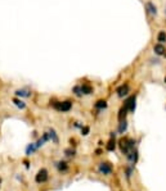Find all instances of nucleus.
<instances>
[{
    "instance_id": "f257e3e1",
    "label": "nucleus",
    "mask_w": 166,
    "mask_h": 191,
    "mask_svg": "<svg viewBox=\"0 0 166 191\" xmlns=\"http://www.w3.org/2000/svg\"><path fill=\"white\" fill-rule=\"evenodd\" d=\"M118 145H120V149H121V153L125 154V155H128L130 151L134 149L135 146V140L133 139H121L120 142H118Z\"/></svg>"
},
{
    "instance_id": "f03ea898",
    "label": "nucleus",
    "mask_w": 166,
    "mask_h": 191,
    "mask_svg": "<svg viewBox=\"0 0 166 191\" xmlns=\"http://www.w3.org/2000/svg\"><path fill=\"white\" fill-rule=\"evenodd\" d=\"M53 107L59 112H68L72 108V103L70 100L66 101H53Z\"/></svg>"
},
{
    "instance_id": "7ed1b4c3",
    "label": "nucleus",
    "mask_w": 166,
    "mask_h": 191,
    "mask_svg": "<svg viewBox=\"0 0 166 191\" xmlns=\"http://www.w3.org/2000/svg\"><path fill=\"white\" fill-rule=\"evenodd\" d=\"M135 101H137V96L135 95H133V96H130L129 99H126L125 100V104H124V107L128 109V112L129 113H134V110H135Z\"/></svg>"
},
{
    "instance_id": "20e7f679",
    "label": "nucleus",
    "mask_w": 166,
    "mask_h": 191,
    "mask_svg": "<svg viewBox=\"0 0 166 191\" xmlns=\"http://www.w3.org/2000/svg\"><path fill=\"white\" fill-rule=\"evenodd\" d=\"M46 180H48V171L46 169H40L36 174V177H35V181L37 182V184H43V182H45Z\"/></svg>"
},
{
    "instance_id": "39448f33",
    "label": "nucleus",
    "mask_w": 166,
    "mask_h": 191,
    "mask_svg": "<svg viewBox=\"0 0 166 191\" xmlns=\"http://www.w3.org/2000/svg\"><path fill=\"white\" fill-rule=\"evenodd\" d=\"M98 171L101 172L102 174H111L112 172V167H111L110 163H101V164L98 165Z\"/></svg>"
},
{
    "instance_id": "423d86ee",
    "label": "nucleus",
    "mask_w": 166,
    "mask_h": 191,
    "mask_svg": "<svg viewBox=\"0 0 166 191\" xmlns=\"http://www.w3.org/2000/svg\"><path fill=\"white\" fill-rule=\"evenodd\" d=\"M129 85L125 84V85H121L120 87H117V90H116V92H117V96L118 98H124V96H126L129 94Z\"/></svg>"
},
{
    "instance_id": "0eeeda50",
    "label": "nucleus",
    "mask_w": 166,
    "mask_h": 191,
    "mask_svg": "<svg viewBox=\"0 0 166 191\" xmlns=\"http://www.w3.org/2000/svg\"><path fill=\"white\" fill-rule=\"evenodd\" d=\"M153 50H154V54H157V55H165L166 54V49H165V46H164V44H156V45L153 46Z\"/></svg>"
},
{
    "instance_id": "6e6552de",
    "label": "nucleus",
    "mask_w": 166,
    "mask_h": 191,
    "mask_svg": "<svg viewBox=\"0 0 166 191\" xmlns=\"http://www.w3.org/2000/svg\"><path fill=\"white\" fill-rule=\"evenodd\" d=\"M126 158L129 159L130 163H133V164H134V163H137V160H138V151L135 150V149H133V150L130 151L128 155H126Z\"/></svg>"
},
{
    "instance_id": "1a4fd4ad",
    "label": "nucleus",
    "mask_w": 166,
    "mask_h": 191,
    "mask_svg": "<svg viewBox=\"0 0 166 191\" xmlns=\"http://www.w3.org/2000/svg\"><path fill=\"white\" fill-rule=\"evenodd\" d=\"M146 8H147V12L149 13V14H152V16L157 14V8L152 1H148L147 4H146Z\"/></svg>"
},
{
    "instance_id": "9d476101",
    "label": "nucleus",
    "mask_w": 166,
    "mask_h": 191,
    "mask_svg": "<svg viewBox=\"0 0 166 191\" xmlns=\"http://www.w3.org/2000/svg\"><path fill=\"white\" fill-rule=\"evenodd\" d=\"M16 95L21 96V98H30L31 96V91L27 90V88H21V90L16 91Z\"/></svg>"
},
{
    "instance_id": "9b49d317",
    "label": "nucleus",
    "mask_w": 166,
    "mask_h": 191,
    "mask_svg": "<svg viewBox=\"0 0 166 191\" xmlns=\"http://www.w3.org/2000/svg\"><path fill=\"white\" fill-rule=\"evenodd\" d=\"M81 92H82V95H90V94L93 92V87L90 86V85H88V84H84V85H81Z\"/></svg>"
},
{
    "instance_id": "f8f14e48",
    "label": "nucleus",
    "mask_w": 166,
    "mask_h": 191,
    "mask_svg": "<svg viewBox=\"0 0 166 191\" xmlns=\"http://www.w3.org/2000/svg\"><path fill=\"white\" fill-rule=\"evenodd\" d=\"M48 135H49V140H52L53 142H55V144H58V136H57V134H55V131L53 128H50L49 130V132H48Z\"/></svg>"
},
{
    "instance_id": "ddd939ff",
    "label": "nucleus",
    "mask_w": 166,
    "mask_h": 191,
    "mask_svg": "<svg viewBox=\"0 0 166 191\" xmlns=\"http://www.w3.org/2000/svg\"><path fill=\"white\" fill-rule=\"evenodd\" d=\"M126 114H128V109H126L125 107H122L120 109V112H118V121H125V118H126Z\"/></svg>"
},
{
    "instance_id": "4468645a",
    "label": "nucleus",
    "mask_w": 166,
    "mask_h": 191,
    "mask_svg": "<svg viewBox=\"0 0 166 191\" xmlns=\"http://www.w3.org/2000/svg\"><path fill=\"white\" fill-rule=\"evenodd\" d=\"M157 41H159L160 44L166 43V32L165 31H160L159 34H157Z\"/></svg>"
},
{
    "instance_id": "2eb2a0df",
    "label": "nucleus",
    "mask_w": 166,
    "mask_h": 191,
    "mask_svg": "<svg viewBox=\"0 0 166 191\" xmlns=\"http://www.w3.org/2000/svg\"><path fill=\"white\" fill-rule=\"evenodd\" d=\"M115 148H116V141L113 137H111L110 141H108V144H107V150L108 151H113L115 150Z\"/></svg>"
},
{
    "instance_id": "dca6fc26",
    "label": "nucleus",
    "mask_w": 166,
    "mask_h": 191,
    "mask_svg": "<svg viewBox=\"0 0 166 191\" xmlns=\"http://www.w3.org/2000/svg\"><path fill=\"white\" fill-rule=\"evenodd\" d=\"M126 130H128V122H126V121H121L120 126H118V134H124Z\"/></svg>"
},
{
    "instance_id": "f3484780",
    "label": "nucleus",
    "mask_w": 166,
    "mask_h": 191,
    "mask_svg": "<svg viewBox=\"0 0 166 191\" xmlns=\"http://www.w3.org/2000/svg\"><path fill=\"white\" fill-rule=\"evenodd\" d=\"M57 168L61 171V172H65V171H67L68 165H67V163H66V162H58L57 163Z\"/></svg>"
},
{
    "instance_id": "a211bd4d",
    "label": "nucleus",
    "mask_w": 166,
    "mask_h": 191,
    "mask_svg": "<svg viewBox=\"0 0 166 191\" xmlns=\"http://www.w3.org/2000/svg\"><path fill=\"white\" fill-rule=\"evenodd\" d=\"M95 108L97 109H104V108H107V101L106 100H98L95 103Z\"/></svg>"
},
{
    "instance_id": "6ab92c4d",
    "label": "nucleus",
    "mask_w": 166,
    "mask_h": 191,
    "mask_svg": "<svg viewBox=\"0 0 166 191\" xmlns=\"http://www.w3.org/2000/svg\"><path fill=\"white\" fill-rule=\"evenodd\" d=\"M36 145H35V144H30L29 146H27V149H26V154L27 155H31V153H34L35 150H36Z\"/></svg>"
},
{
    "instance_id": "aec40b11",
    "label": "nucleus",
    "mask_w": 166,
    "mask_h": 191,
    "mask_svg": "<svg viewBox=\"0 0 166 191\" xmlns=\"http://www.w3.org/2000/svg\"><path fill=\"white\" fill-rule=\"evenodd\" d=\"M13 103L17 105L19 109H24V108H26V104H24L23 101L21 100V99H13Z\"/></svg>"
},
{
    "instance_id": "412c9836",
    "label": "nucleus",
    "mask_w": 166,
    "mask_h": 191,
    "mask_svg": "<svg viewBox=\"0 0 166 191\" xmlns=\"http://www.w3.org/2000/svg\"><path fill=\"white\" fill-rule=\"evenodd\" d=\"M72 92L75 94V95L77 96V98H80V96H82V92H81V87L80 86H75L72 88Z\"/></svg>"
},
{
    "instance_id": "4be33fe9",
    "label": "nucleus",
    "mask_w": 166,
    "mask_h": 191,
    "mask_svg": "<svg viewBox=\"0 0 166 191\" xmlns=\"http://www.w3.org/2000/svg\"><path fill=\"white\" fill-rule=\"evenodd\" d=\"M65 153L67 157H73L75 154H76V151H75V149H66Z\"/></svg>"
},
{
    "instance_id": "5701e85b",
    "label": "nucleus",
    "mask_w": 166,
    "mask_h": 191,
    "mask_svg": "<svg viewBox=\"0 0 166 191\" xmlns=\"http://www.w3.org/2000/svg\"><path fill=\"white\" fill-rule=\"evenodd\" d=\"M89 131H90V128L88 126H82L81 127V134L84 135V136H86V135L89 134Z\"/></svg>"
},
{
    "instance_id": "b1692460",
    "label": "nucleus",
    "mask_w": 166,
    "mask_h": 191,
    "mask_svg": "<svg viewBox=\"0 0 166 191\" xmlns=\"http://www.w3.org/2000/svg\"><path fill=\"white\" fill-rule=\"evenodd\" d=\"M0 182H1V180H0Z\"/></svg>"
},
{
    "instance_id": "393cba45",
    "label": "nucleus",
    "mask_w": 166,
    "mask_h": 191,
    "mask_svg": "<svg viewBox=\"0 0 166 191\" xmlns=\"http://www.w3.org/2000/svg\"><path fill=\"white\" fill-rule=\"evenodd\" d=\"M165 55H166V54H165Z\"/></svg>"
}]
</instances>
